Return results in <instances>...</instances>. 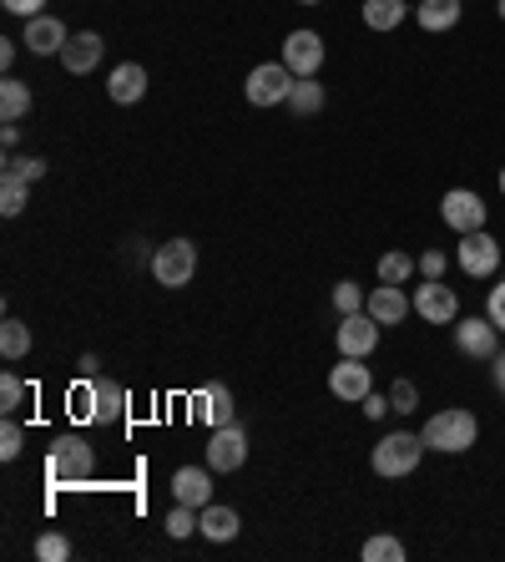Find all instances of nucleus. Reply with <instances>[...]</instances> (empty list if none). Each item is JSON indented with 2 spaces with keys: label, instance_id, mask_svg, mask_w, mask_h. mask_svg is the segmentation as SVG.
Masks as SVG:
<instances>
[{
  "label": "nucleus",
  "instance_id": "obj_33",
  "mask_svg": "<svg viewBox=\"0 0 505 562\" xmlns=\"http://www.w3.org/2000/svg\"><path fill=\"white\" fill-rule=\"evenodd\" d=\"M21 400H26V380H21L15 371H5V375H0V411L15 415V405H21Z\"/></svg>",
  "mask_w": 505,
  "mask_h": 562
},
{
  "label": "nucleus",
  "instance_id": "obj_42",
  "mask_svg": "<svg viewBox=\"0 0 505 562\" xmlns=\"http://www.w3.org/2000/svg\"><path fill=\"white\" fill-rule=\"evenodd\" d=\"M495 390L505 396V350H495Z\"/></svg>",
  "mask_w": 505,
  "mask_h": 562
},
{
  "label": "nucleus",
  "instance_id": "obj_22",
  "mask_svg": "<svg viewBox=\"0 0 505 562\" xmlns=\"http://www.w3.org/2000/svg\"><path fill=\"white\" fill-rule=\"evenodd\" d=\"M198 411L207 415V426H232V390H228V385H223V380L202 385Z\"/></svg>",
  "mask_w": 505,
  "mask_h": 562
},
{
  "label": "nucleus",
  "instance_id": "obj_19",
  "mask_svg": "<svg viewBox=\"0 0 505 562\" xmlns=\"http://www.w3.org/2000/svg\"><path fill=\"white\" fill-rule=\"evenodd\" d=\"M91 421H101V426L127 421V390L116 380H91Z\"/></svg>",
  "mask_w": 505,
  "mask_h": 562
},
{
  "label": "nucleus",
  "instance_id": "obj_35",
  "mask_svg": "<svg viewBox=\"0 0 505 562\" xmlns=\"http://www.w3.org/2000/svg\"><path fill=\"white\" fill-rule=\"evenodd\" d=\"M390 405H394L400 415H409V411L419 405V385H415V380H394V385H390Z\"/></svg>",
  "mask_w": 505,
  "mask_h": 562
},
{
  "label": "nucleus",
  "instance_id": "obj_7",
  "mask_svg": "<svg viewBox=\"0 0 505 562\" xmlns=\"http://www.w3.org/2000/svg\"><path fill=\"white\" fill-rule=\"evenodd\" d=\"M379 320L369 310H359V314H344V320H339V335H333V340H339V355H375L379 350Z\"/></svg>",
  "mask_w": 505,
  "mask_h": 562
},
{
  "label": "nucleus",
  "instance_id": "obj_28",
  "mask_svg": "<svg viewBox=\"0 0 505 562\" xmlns=\"http://www.w3.org/2000/svg\"><path fill=\"white\" fill-rule=\"evenodd\" d=\"M359 558L364 562H400L404 558V542H400V537H369V542L359 548Z\"/></svg>",
  "mask_w": 505,
  "mask_h": 562
},
{
  "label": "nucleus",
  "instance_id": "obj_20",
  "mask_svg": "<svg viewBox=\"0 0 505 562\" xmlns=\"http://www.w3.org/2000/svg\"><path fill=\"white\" fill-rule=\"evenodd\" d=\"M198 533L207 537V542H232V537L243 533V517L232 512V507H217V502H207L198 512Z\"/></svg>",
  "mask_w": 505,
  "mask_h": 562
},
{
  "label": "nucleus",
  "instance_id": "obj_40",
  "mask_svg": "<svg viewBox=\"0 0 505 562\" xmlns=\"http://www.w3.org/2000/svg\"><path fill=\"white\" fill-rule=\"evenodd\" d=\"M0 5H5L11 15H26V21H30V15H41V11H46V0H0Z\"/></svg>",
  "mask_w": 505,
  "mask_h": 562
},
{
  "label": "nucleus",
  "instance_id": "obj_24",
  "mask_svg": "<svg viewBox=\"0 0 505 562\" xmlns=\"http://www.w3.org/2000/svg\"><path fill=\"white\" fill-rule=\"evenodd\" d=\"M26 112H30V87L15 82V76H5V82H0V122H21Z\"/></svg>",
  "mask_w": 505,
  "mask_h": 562
},
{
  "label": "nucleus",
  "instance_id": "obj_43",
  "mask_svg": "<svg viewBox=\"0 0 505 562\" xmlns=\"http://www.w3.org/2000/svg\"><path fill=\"white\" fill-rule=\"evenodd\" d=\"M15 51H21V46H15V41H0V66H5V72H11V61H15Z\"/></svg>",
  "mask_w": 505,
  "mask_h": 562
},
{
  "label": "nucleus",
  "instance_id": "obj_39",
  "mask_svg": "<svg viewBox=\"0 0 505 562\" xmlns=\"http://www.w3.org/2000/svg\"><path fill=\"white\" fill-rule=\"evenodd\" d=\"M359 405H364V415H369V421H379V415H390V411H394L390 396H375V390H369V396H364Z\"/></svg>",
  "mask_w": 505,
  "mask_h": 562
},
{
  "label": "nucleus",
  "instance_id": "obj_18",
  "mask_svg": "<svg viewBox=\"0 0 505 562\" xmlns=\"http://www.w3.org/2000/svg\"><path fill=\"white\" fill-rule=\"evenodd\" d=\"M364 310L375 314L379 325H400L404 314L415 310V299H404L400 284H379V289H369V299H364Z\"/></svg>",
  "mask_w": 505,
  "mask_h": 562
},
{
  "label": "nucleus",
  "instance_id": "obj_16",
  "mask_svg": "<svg viewBox=\"0 0 505 562\" xmlns=\"http://www.w3.org/2000/svg\"><path fill=\"white\" fill-rule=\"evenodd\" d=\"M173 497L202 512V507L213 502V466H177L173 472Z\"/></svg>",
  "mask_w": 505,
  "mask_h": 562
},
{
  "label": "nucleus",
  "instance_id": "obj_10",
  "mask_svg": "<svg viewBox=\"0 0 505 562\" xmlns=\"http://www.w3.org/2000/svg\"><path fill=\"white\" fill-rule=\"evenodd\" d=\"M248 461V436L243 426L232 421V426H213V441H207V466L213 472H238Z\"/></svg>",
  "mask_w": 505,
  "mask_h": 562
},
{
  "label": "nucleus",
  "instance_id": "obj_34",
  "mask_svg": "<svg viewBox=\"0 0 505 562\" xmlns=\"http://www.w3.org/2000/svg\"><path fill=\"white\" fill-rule=\"evenodd\" d=\"M192 512H198V507L177 502L173 512H167V533H173V537H192V533H198V517H192Z\"/></svg>",
  "mask_w": 505,
  "mask_h": 562
},
{
  "label": "nucleus",
  "instance_id": "obj_17",
  "mask_svg": "<svg viewBox=\"0 0 505 562\" xmlns=\"http://www.w3.org/2000/svg\"><path fill=\"white\" fill-rule=\"evenodd\" d=\"M61 66L72 76H87L101 66V36L97 30H76L72 41H66V51H61Z\"/></svg>",
  "mask_w": 505,
  "mask_h": 562
},
{
  "label": "nucleus",
  "instance_id": "obj_14",
  "mask_svg": "<svg viewBox=\"0 0 505 562\" xmlns=\"http://www.w3.org/2000/svg\"><path fill=\"white\" fill-rule=\"evenodd\" d=\"M495 335L501 329L491 325V314H470V320H460L455 325V345H460V355H476V360H495Z\"/></svg>",
  "mask_w": 505,
  "mask_h": 562
},
{
  "label": "nucleus",
  "instance_id": "obj_9",
  "mask_svg": "<svg viewBox=\"0 0 505 562\" xmlns=\"http://www.w3.org/2000/svg\"><path fill=\"white\" fill-rule=\"evenodd\" d=\"M440 218H445L455 234H476V228H485V203H480V192H470V188H450L445 198H440Z\"/></svg>",
  "mask_w": 505,
  "mask_h": 562
},
{
  "label": "nucleus",
  "instance_id": "obj_13",
  "mask_svg": "<svg viewBox=\"0 0 505 562\" xmlns=\"http://www.w3.org/2000/svg\"><path fill=\"white\" fill-rule=\"evenodd\" d=\"M21 41L30 46V57H61L72 36H66V26H61L56 15L41 11V15H30V21H26V36H21Z\"/></svg>",
  "mask_w": 505,
  "mask_h": 562
},
{
  "label": "nucleus",
  "instance_id": "obj_12",
  "mask_svg": "<svg viewBox=\"0 0 505 562\" xmlns=\"http://www.w3.org/2000/svg\"><path fill=\"white\" fill-rule=\"evenodd\" d=\"M329 390L339 400H349V405H359V400L375 390V375H369V365H364L359 355H344L339 365H333V375H329Z\"/></svg>",
  "mask_w": 505,
  "mask_h": 562
},
{
  "label": "nucleus",
  "instance_id": "obj_30",
  "mask_svg": "<svg viewBox=\"0 0 505 562\" xmlns=\"http://www.w3.org/2000/svg\"><path fill=\"white\" fill-rule=\"evenodd\" d=\"M0 178H21V183H36L46 178V158H5Z\"/></svg>",
  "mask_w": 505,
  "mask_h": 562
},
{
  "label": "nucleus",
  "instance_id": "obj_29",
  "mask_svg": "<svg viewBox=\"0 0 505 562\" xmlns=\"http://www.w3.org/2000/svg\"><path fill=\"white\" fill-rule=\"evenodd\" d=\"M26 198H30V183H21V178H0V213H5V218H15V213L26 208Z\"/></svg>",
  "mask_w": 505,
  "mask_h": 562
},
{
  "label": "nucleus",
  "instance_id": "obj_8",
  "mask_svg": "<svg viewBox=\"0 0 505 562\" xmlns=\"http://www.w3.org/2000/svg\"><path fill=\"white\" fill-rule=\"evenodd\" d=\"M415 314L419 320H430V325H455V320H460V299H455L450 284L425 279L415 289Z\"/></svg>",
  "mask_w": 505,
  "mask_h": 562
},
{
  "label": "nucleus",
  "instance_id": "obj_21",
  "mask_svg": "<svg viewBox=\"0 0 505 562\" xmlns=\"http://www.w3.org/2000/svg\"><path fill=\"white\" fill-rule=\"evenodd\" d=\"M460 5H465V0H419L415 21L425 30H455V26H460Z\"/></svg>",
  "mask_w": 505,
  "mask_h": 562
},
{
  "label": "nucleus",
  "instance_id": "obj_46",
  "mask_svg": "<svg viewBox=\"0 0 505 562\" xmlns=\"http://www.w3.org/2000/svg\"><path fill=\"white\" fill-rule=\"evenodd\" d=\"M501 21H505V0H501Z\"/></svg>",
  "mask_w": 505,
  "mask_h": 562
},
{
  "label": "nucleus",
  "instance_id": "obj_45",
  "mask_svg": "<svg viewBox=\"0 0 505 562\" xmlns=\"http://www.w3.org/2000/svg\"><path fill=\"white\" fill-rule=\"evenodd\" d=\"M501 192H505V167H501Z\"/></svg>",
  "mask_w": 505,
  "mask_h": 562
},
{
  "label": "nucleus",
  "instance_id": "obj_2",
  "mask_svg": "<svg viewBox=\"0 0 505 562\" xmlns=\"http://www.w3.org/2000/svg\"><path fill=\"white\" fill-rule=\"evenodd\" d=\"M97 472V451H91L87 436H61L56 446H51V457H46V476L51 482H87V476Z\"/></svg>",
  "mask_w": 505,
  "mask_h": 562
},
{
  "label": "nucleus",
  "instance_id": "obj_4",
  "mask_svg": "<svg viewBox=\"0 0 505 562\" xmlns=\"http://www.w3.org/2000/svg\"><path fill=\"white\" fill-rule=\"evenodd\" d=\"M293 82H299V76H293L283 61H263V66L248 72L243 91H248V102H253V107H289Z\"/></svg>",
  "mask_w": 505,
  "mask_h": 562
},
{
  "label": "nucleus",
  "instance_id": "obj_25",
  "mask_svg": "<svg viewBox=\"0 0 505 562\" xmlns=\"http://www.w3.org/2000/svg\"><path fill=\"white\" fill-rule=\"evenodd\" d=\"M289 107L299 112V117H314V112H324V87H318L314 76H299V82H293Z\"/></svg>",
  "mask_w": 505,
  "mask_h": 562
},
{
  "label": "nucleus",
  "instance_id": "obj_38",
  "mask_svg": "<svg viewBox=\"0 0 505 562\" xmlns=\"http://www.w3.org/2000/svg\"><path fill=\"white\" fill-rule=\"evenodd\" d=\"M419 274H425V279H440V274H445V253H440V249L419 253Z\"/></svg>",
  "mask_w": 505,
  "mask_h": 562
},
{
  "label": "nucleus",
  "instance_id": "obj_41",
  "mask_svg": "<svg viewBox=\"0 0 505 562\" xmlns=\"http://www.w3.org/2000/svg\"><path fill=\"white\" fill-rule=\"evenodd\" d=\"M0 142H5V148H15V142H21V127H15V122H5V127H0Z\"/></svg>",
  "mask_w": 505,
  "mask_h": 562
},
{
  "label": "nucleus",
  "instance_id": "obj_5",
  "mask_svg": "<svg viewBox=\"0 0 505 562\" xmlns=\"http://www.w3.org/2000/svg\"><path fill=\"white\" fill-rule=\"evenodd\" d=\"M192 274H198L192 238H167V243L152 253V279H157L162 289H182V284H192Z\"/></svg>",
  "mask_w": 505,
  "mask_h": 562
},
{
  "label": "nucleus",
  "instance_id": "obj_6",
  "mask_svg": "<svg viewBox=\"0 0 505 562\" xmlns=\"http://www.w3.org/2000/svg\"><path fill=\"white\" fill-rule=\"evenodd\" d=\"M501 259H505V243H495L485 228H476V234H460L455 264H460L470 279H491L495 268H501Z\"/></svg>",
  "mask_w": 505,
  "mask_h": 562
},
{
  "label": "nucleus",
  "instance_id": "obj_37",
  "mask_svg": "<svg viewBox=\"0 0 505 562\" xmlns=\"http://www.w3.org/2000/svg\"><path fill=\"white\" fill-rule=\"evenodd\" d=\"M485 314H491V325L505 335V279L491 284V299H485Z\"/></svg>",
  "mask_w": 505,
  "mask_h": 562
},
{
  "label": "nucleus",
  "instance_id": "obj_44",
  "mask_svg": "<svg viewBox=\"0 0 505 562\" xmlns=\"http://www.w3.org/2000/svg\"><path fill=\"white\" fill-rule=\"evenodd\" d=\"M293 5H324V0H293Z\"/></svg>",
  "mask_w": 505,
  "mask_h": 562
},
{
  "label": "nucleus",
  "instance_id": "obj_15",
  "mask_svg": "<svg viewBox=\"0 0 505 562\" xmlns=\"http://www.w3.org/2000/svg\"><path fill=\"white\" fill-rule=\"evenodd\" d=\"M106 97H112L116 107H137L147 97V66H137V61L112 66V76H106Z\"/></svg>",
  "mask_w": 505,
  "mask_h": 562
},
{
  "label": "nucleus",
  "instance_id": "obj_27",
  "mask_svg": "<svg viewBox=\"0 0 505 562\" xmlns=\"http://www.w3.org/2000/svg\"><path fill=\"white\" fill-rule=\"evenodd\" d=\"M415 259H409V253H400V249H394V253H384V259H379V284H404V279H409V274H415Z\"/></svg>",
  "mask_w": 505,
  "mask_h": 562
},
{
  "label": "nucleus",
  "instance_id": "obj_23",
  "mask_svg": "<svg viewBox=\"0 0 505 562\" xmlns=\"http://www.w3.org/2000/svg\"><path fill=\"white\" fill-rule=\"evenodd\" d=\"M404 15H409L404 0H364V26L369 30H400Z\"/></svg>",
  "mask_w": 505,
  "mask_h": 562
},
{
  "label": "nucleus",
  "instance_id": "obj_11",
  "mask_svg": "<svg viewBox=\"0 0 505 562\" xmlns=\"http://www.w3.org/2000/svg\"><path fill=\"white\" fill-rule=\"evenodd\" d=\"M283 66H289L293 76H318V66H324V36H318V30H289Z\"/></svg>",
  "mask_w": 505,
  "mask_h": 562
},
{
  "label": "nucleus",
  "instance_id": "obj_31",
  "mask_svg": "<svg viewBox=\"0 0 505 562\" xmlns=\"http://www.w3.org/2000/svg\"><path fill=\"white\" fill-rule=\"evenodd\" d=\"M364 299H369V295H364V289H359L354 279L333 284V310H339V314H359V310H364Z\"/></svg>",
  "mask_w": 505,
  "mask_h": 562
},
{
  "label": "nucleus",
  "instance_id": "obj_36",
  "mask_svg": "<svg viewBox=\"0 0 505 562\" xmlns=\"http://www.w3.org/2000/svg\"><path fill=\"white\" fill-rule=\"evenodd\" d=\"M21 446H26V430H21L11 415H5V426H0V457L15 461V457H21Z\"/></svg>",
  "mask_w": 505,
  "mask_h": 562
},
{
  "label": "nucleus",
  "instance_id": "obj_26",
  "mask_svg": "<svg viewBox=\"0 0 505 562\" xmlns=\"http://www.w3.org/2000/svg\"><path fill=\"white\" fill-rule=\"evenodd\" d=\"M0 355H5V360L30 355V325H21V320H5V325H0Z\"/></svg>",
  "mask_w": 505,
  "mask_h": 562
},
{
  "label": "nucleus",
  "instance_id": "obj_32",
  "mask_svg": "<svg viewBox=\"0 0 505 562\" xmlns=\"http://www.w3.org/2000/svg\"><path fill=\"white\" fill-rule=\"evenodd\" d=\"M36 558H41V562H66V558H72V542H66L61 533H41V537H36Z\"/></svg>",
  "mask_w": 505,
  "mask_h": 562
},
{
  "label": "nucleus",
  "instance_id": "obj_1",
  "mask_svg": "<svg viewBox=\"0 0 505 562\" xmlns=\"http://www.w3.org/2000/svg\"><path fill=\"white\" fill-rule=\"evenodd\" d=\"M425 446L430 451H445V457H455V451H470L480 436V421L476 411H465V405H450V411H434L430 421H425Z\"/></svg>",
  "mask_w": 505,
  "mask_h": 562
},
{
  "label": "nucleus",
  "instance_id": "obj_3",
  "mask_svg": "<svg viewBox=\"0 0 505 562\" xmlns=\"http://www.w3.org/2000/svg\"><path fill=\"white\" fill-rule=\"evenodd\" d=\"M425 451H430V446H425V436H419V430H394V436H384V441L375 446V472L379 476H409L419 466V457H425Z\"/></svg>",
  "mask_w": 505,
  "mask_h": 562
}]
</instances>
